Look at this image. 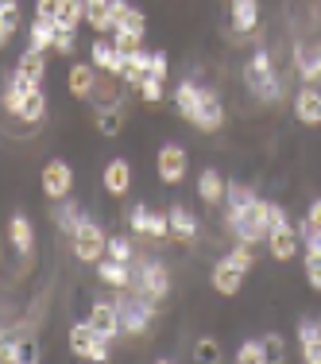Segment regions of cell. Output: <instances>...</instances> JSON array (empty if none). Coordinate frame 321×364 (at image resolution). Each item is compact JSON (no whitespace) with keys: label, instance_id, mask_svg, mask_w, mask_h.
Segmentation results:
<instances>
[{"label":"cell","instance_id":"603a6c76","mask_svg":"<svg viewBox=\"0 0 321 364\" xmlns=\"http://www.w3.org/2000/svg\"><path fill=\"white\" fill-rule=\"evenodd\" d=\"M298 345H302V360L321 364V322H314V318L298 322Z\"/></svg>","mask_w":321,"mask_h":364},{"label":"cell","instance_id":"4fadbf2b","mask_svg":"<svg viewBox=\"0 0 321 364\" xmlns=\"http://www.w3.org/2000/svg\"><path fill=\"white\" fill-rule=\"evenodd\" d=\"M244 275H248V272H240V267L232 264L229 256H224V259H217V264H213L210 283H213L217 294H229V299H232V294H240V287H244Z\"/></svg>","mask_w":321,"mask_h":364},{"label":"cell","instance_id":"ffe728a7","mask_svg":"<svg viewBox=\"0 0 321 364\" xmlns=\"http://www.w3.org/2000/svg\"><path fill=\"white\" fill-rule=\"evenodd\" d=\"M294 70H298V77L306 85H317L321 82V47H306V43H298L294 47Z\"/></svg>","mask_w":321,"mask_h":364},{"label":"cell","instance_id":"f5cc1de1","mask_svg":"<svg viewBox=\"0 0 321 364\" xmlns=\"http://www.w3.org/2000/svg\"><path fill=\"white\" fill-rule=\"evenodd\" d=\"M306 221H321V198H317V202H310V213H306Z\"/></svg>","mask_w":321,"mask_h":364},{"label":"cell","instance_id":"f35d334b","mask_svg":"<svg viewBox=\"0 0 321 364\" xmlns=\"http://www.w3.org/2000/svg\"><path fill=\"white\" fill-rule=\"evenodd\" d=\"M251 248H256V245H248V240H236V248L229 252V259L240 267V272H251V267H256V252H251Z\"/></svg>","mask_w":321,"mask_h":364},{"label":"cell","instance_id":"e0dca14e","mask_svg":"<svg viewBox=\"0 0 321 364\" xmlns=\"http://www.w3.org/2000/svg\"><path fill=\"white\" fill-rule=\"evenodd\" d=\"M167 218H170V237H175L178 245H194L197 232H202V225H197L194 213H190L186 205H170Z\"/></svg>","mask_w":321,"mask_h":364},{"label":"cell","instance_id":"7c38bea8","mask_svg":"<svg viewBox=\"0 0 321 364\" xmlns=\"http://www.w3.org/2000/svg\"><path fill=\"white\" fill-rule=\"evenodd\" d=\"M97 66L93 63H74L70 74H66V85H70V93L77 101H93L97 97Z\"/></svg>","mask_w":321,"mask_h":364},{"label":"cell","instance_id":"cb8c5ba5","mask_svg":"<svg viewBox=\"0 0 321 364\" xmlns=\"http://www.w3.org/2000/svg\"><path fill=\"white\" fill-rule=\"evenodd\" d=\"M112 28H124V31L143 36V31H147V16L140 12V8H132L128 0H112Z\"/></svg>","mask_w":321,"mask_h":364},{"label":"cell","instance_id":"4316f807","mask_svg":"<svg viewBox=\"0 0 321 364\" xmlns=\"http://www.w3.org/2000/svg\"><path fill=\"white\" fill-rule=\"evenodd\" d=\"M256 23H259V0H232V28L240 36H248V31H256Z\"/></svg>","mask_w":321,"mask_h":364},{"label":"cell","instance_id":"6da1fadb","mask_svg":"<svg viewBox=\"0 0 321 364\" xmlns=\"http://www.w3.org/2000/svg\"><path fill=\"white\" fill-rule=\"evenodd\" d=\"M229 229L236 232V240H248V245H259V240H267V232H271V202H263V198H251L248 205H240V210H229Z\"/></svg>","mask_w":321,"mask_h":364},{"label":"cell","instance_id":"d6986e66","mask_svg":"<svg viewBox=\"0 0 321 364\" xmlns=\"http://www.w3.org/2000/svg\"><path fill=\"white\" fill-rule=\"evenodd\" d=\"M202 85H197V82H190V77H186V82H178V90H175V109H178V117L182 120H190V124H194V120H197V109H202Z\"/></svg>","mask_w":321,"mask_h":364},{"label":"cell","instance_id":"c3c4849f","mask_svg":"<svg viewBox=\"0 0 321 364\" xmlns=\"http://www.w3.org/2000/svg\"><path fill=\"white\" fill-rule=\"evenodd\" d=\"M55 50H58V55H74V31H58V36H55Z\"/></svg>","mask_w":321,"mask_h":364},{"label":"cell","instance_id":"3957f363","mask_svg":"<svg viewBox=\"0 0 321 364\" xmlns=\"http://www.w3.org/2000/svg\"><path fill=\"white\" fill-rule=\"evenodd\" d=\"M132 291L151 302H163L170 294V272L163 259H132Z\"/></svg>","mask_w":321,"mask_h":364},{"label":"cell","instance_id":"4dcf8cb0","mask_svg":"<svg viewBox=\"0 0 321 364\" xmlns=\"http://www.w3.org/2000/svg\"><path fill=\"white\" fill-rule=\"evenodd\" d=\"M85 23H89L97 36H109L112 31V0H93V4H85Z\"/></svg>","mask_w":321,"mask_h":364},{"label":"cell","instance_id":"b9f144b4","mask_svg":"<svg viewBox=\"0 0 321 364\" xmlns=\"http://www.w3.org/2000/svg\"><path fill=\"white\" fill-rule=\"evenodd\" d=\"M251 198H256V190L244 186V182H229V194H224V202H229V210H240V205H248Z\"/></svg>","mask_w":321,"mask_h":364},{"label":"cell","instance_id":"60d3db41","mask_svg":"<svg viewBox=\"0 0 321 364\" xmlns=\"http://www.w3.org/2000/svg\"><path fill=\"white\" fill-rule=\"evenodd\" d=\"M298 232H302V245H306V252H317V256H321V221H302Z\"/></svg>","mask_w":321,"mask_h":364},{"label":"cell","instance_id":"7402d4cb","mask_svg":"<svg viewBox=\"0 0 321 364\" xmlns=\"http://www.w3.org/2000/svg\"><path fill=\"white\" fill-rule=\"evenodd\" d=\"M101 182H105V190L112 198H124L128 190H132V163H128V159H112L105 167V175H101Z\"/></svg>","mask_w":321,"mask_h":364},{"label":"cell","instance_id":"2e32d148","mask_svg":"<svg viewBox=\"0 0 321 364\" xmlns=\"http://www.w3.org/2000/svg\"><path fill=\"white\" fill-rule=\"evenodd\" d=\"M194 128H197V132H221V128H224V105H221V97H217L213 90L202 93V109H197Z\"/></svg>","mask_w":321,"mask_h":364},{"label":"cell","instance_id":"9c48e42d","mask_svg":"<svg viewBox=\"0 0 321 364\" xmlns=\"http://www.w3.org/2000/svg\"><path fill=\"white\" fill-rule=\"evenodd\" d=\"M89 63L97 66L101 74H109V77H124L128 55H120V50L112 47L109 36H97V39H93V47H89Z\"/></svg>","mask_w":321,"mask_h":364},{"label":"cell","instance_id":"8fae6325","mask_svg":"<svg viewBox=\"0 0 321 364\" xmlns=\"http://www.w3.org/2000/svg\"><path fill=\"white\" fill-rule=\"evenodd\" d=\"M298 240H302V232L294 229L290 221H286V225H275V229L267 232V252L279 259V264H286V259L298 256Z\"/></svg>","mask_w":321,"mask_h":364},{"label":"cell","instance_id":"f907efd6","mask_svg":"<svg viewBox=\"0 0 321 364\" xmlns=\"http://www.w3.org/2000/svg\"><path fill=\"white\" fill-rule=\"evenodd\" d=\"M36 16H47V20H55V0H36Z\"/></svg>","mask_w":321,"mask_h":364},{"label":"cell","instance_id":"8d00e7d4","mask_svg":"<svg viewBox=\"0 0 321 364\" xmlns=\"http://www.w3.org/2000/svg\"><path fill=\"white\" fill-rule=\"evenodd\" d=\"M112 47H116L120 55H132V50L143 47V36H136V31H124V28H112Z\"/></svg>","mask_w":321,"mask_h":364},{"label":"cell","instance_id":"83f0119b","mask_svg":"<svg viewBox=\"0 0 321 364\" xmlns=\"http://www.w3.org/2000/svg\"><path fill=\"white\" fill-rule=\"evenodd\" d=\"M151 74V50H132V55H128V63H124V82L132 85V90H140V82L143 77Z\"/></svg>","mask_w":321,"mask_h":364},{"label":"cell","instance_id":"bcb514c9","mask_svg":"<svg viewBox=\"0 0 321 364\" xmlns=\"http://www.w3.org/2000/svg\"><path fill=\"white\" fill-rule=\"evenodd\" d=\"M147 218H151V210L140 202V205H132L128 210V225H132V232H140V237H147Z\"/></svg>","mask_w":321,"mask_h":364},{"label":"cell","instance_id":"ac0fdd59","mask_svg":"<svg viewBox=\"0 0 321 364\" xmlns=\"http://www.w3.org/2000/svg\"><path fill=\"white\" fill-rule=\"evenodd\" d=\"M8 245L20 256L36 252V229H31V221L23 218V213H12V218H8Z\"/></svg>","mask_w":321,"mask_h":364},{"label":"cell","instance_id":"d6a6232c","mask_svg":"<svg viewBox=\"0 0 321 364\" xmlns=\"http://www.w3.org/2000/svg\"><path fill=\"white\" fill-rule=\"evenodd\" d=\"M267 360H271V349H267L263 337H251L236 349V364H267Z\"/></svg>","mask_w":321,"mask_h":364},{"label":"cell","instance_id":"11a10c76","mask_svg":"<svg viewBox=\"0 0 321 364\" xmlns=\"http://www.w3.org/2000/svg\"><path fill=\"white\" fill-rule=\"evenodd\" d=\"M85 4H93V0H85Z\"/></svg>","mask_w":321,"mask_h":364},{"label":"cell","instance_id":"d4e9b609","mask_svg":"<svg viewBox=\"0 0 321 364\" xmlns=\"http://www.w3.org/2000/svg\"><path fill=\"white\" fill-rule=\"evenodd\" d=\"M16 70L28 77L31 85H43V77H47V50L28 47V50L20 55V63H16Z\"/></svg>","mask_w":321,"mask_h":364},{"label":"cell","instance_id":"52a82bcc","mask_svg":"<svg viewBox=\"0 0 321 364\" xmlns=\"http://www.w3.org/2000/svg\"><path fill=\"white\" fill-rule=\"evenodd\" d=\"M186 167H190V155L182 144H163L159 155H155V171H159V182H167V186H178L182 178H186Z\"/></svg>","mask_w":321,"mask_h":364},{"label":"cell","instance_id":"681fc988","mask_svg":"<svg viewBox=\"0 0 321 364\" xmlns=\"http://www.w3.org/2000/svg\"><path fill=\"white\" fill-rule=\"evenodd\" d=\"M263 341H267V349H271V360H283V337L279 333H267Z\"/></svg>","mask_w":321,"mask_h":364},{"label":"cell","instance_id":"484cf974","mask_svg":"<svg viewBox=\"0 0 321 364\" xmlns=\"http://www.w3.org/2000/svg\"><path fill=\"white\" fill-rule=\"evenodd\" d=\"M85 20V0H55V28L74 31Z\"/></svg>","mask_w":321,"mask_h":364},{"label":"cell","instance_id":"f6af8a7d","mask_svg":"<svg viewBox=\"0 0 321 364\" xmlns=\"http://www.w3.org/2000/svg\"><path fill=\"white\" fill-rule=\"evenodd\" d=\"M302 267H306V283H310L314 291H321V256H317V252H306Z\"/></svg>","mask_w":321,"mask_h":364},{"label":"cell","instance_id":"f1b7e54d","mask_svg":"<svg viewBox=\"0 0 321 364\" xmlns=\"http://www.w3.org/2000/svg\"><path fill=\"white\" fill-rule=\"evenodd\" d=\"M28 36H31L28 47H36V50H55L58 28H55V20H47V16H36V20H31V28H28Z\"/></svg>","mask_w":321,"mask_h":364},{"label":"cell","instance_id":"ab89813d","mask_svg":"<svg viewBox=\"0 0 321 364\" xmlns=\"http://www.w3.org/2000/svg\"><path fill=\"white\" fill-rule=\"evenodd\" d=\"M194 360L197 364H217L221 360V345H217L213 337H202V341L194 345Z\"/></svg>","mask_w":321,"mask_h":364},{"label":"cell","instance_id":"ba28073f","mask_svg":"<svg viewBox=\"0 0 321 364\" xmlns=\"http://www.w3.org/2000/svg\"><path fill=\"white\" fill-rule=\"evenodd\" d=\"M43 194L50 198V202H62V198H70V190H74V167L66 159H50L47 167H43Z\"/></svg>","mask_w":321,"mask_h":364},{"label":"cell","instance_id":"ee69618b","mask_svg":"<svg viewBox=\"0 0 321 364\" xmlns=\"http://www.w3.org/2000/svg\"><path fill=\"white\" fill-rule=\"evenodd\" d=\"M140 97L147 101V105H159V101H163V77H151V74H147L143 82H140Z\"/></svg>","mask_w":321,"mask_h":364},{"label":"cell","instance_id":"f546056e","mask_svg":"<svg viewBox=\"0 0 321 364\" xmlns=\"http://www.w3.org/2000/svg\"><path fill=\"white\" fill-rule=\"evenodd\" d=\"M31 353L23 349L20 333L16 329H0V364H23Z\"/></svg>","mask_w":321,"mask_h":364},{"label":"cell","instance_id":"44dd1931","mask_svg":"<svg viewBox=\"0 0 321 364\" xmlns=\"http://www.w3.org/2000/svg\"><path fill=\"white\" fill-rule=\"evenodd\" d=\"M224 194H229L224 175H221V171H213V167H205L202 175H197V198H202L205 205H221Z\"/></svg>","mask_w":321,"mask_h":364},{"label":"cell","instance_id":"7a4b0ae2","mask_svg":"<svg viewBox=\"0 0 321 364\" xmlns=\"http://www.w3.org/2000/svg\"><path fill=\"white\" fill-rule=\"evenodd\" d=\"M244 85H248L251 97H259V101H279L283 97V82H279V74H275V63H271L267 50H256L244 63Z\"/></svg>","mask_w":321,"mask_h":364},{"label":"cell","instance_id":"7dc6e473","mask_svg":"<svg viewBox=\"0 0 321 364\" xmlns=\"http://www.w3.org/2000/svg\"><path fill=\"white\" fill-rule=\"evenodd\" d=\"M167 74H170L167 50H151V77H163V82H167Z\"/></svg>","mask_w":321,"mask_h":364},{"label":"cell","instance_id":"30bf717a","mask_svg":"<svg viewBox=\"0 0 321 364\" xmlns=\"http://www.w3.org/2000/svg\"><path fill=\"white\" fill-rule=\"evenodd\" d=\"M85 322L93 326V333H101L105 341H116L124 329H120V310H116V302H105V299H97L89 306V318Z\"/></svg>","mask_w":321,"mask_h":364},{"label":"cell","instance_id":"5b68a950","mask_svg":"<svg viewBox=\"0 0 321 364\" xmlns=\"http://www.w3.org/2000/svg\"><path fill=\"white\" fill-rule=\"evenodd\" d=\"M70 240H74V256L82 259V264H97L109 248V232L101 229L97 221H82V229H77Z\"/></svg>","mask_w":321,"mask_h":364},{"label":"cell","instance_id":"d590c367","mask_svg":"<svg viewBox=\"0 0 321 364\" xmlns=\"http://www.w3.org/2000/svg\"><path fill=\"white\" fill-rule=\"evenodd\" d=\"M20 23H23V12H20V4L16 8H0V50L12 43V36L20 31Z\"/></svg>","mask_w":321,"mask_h":364},{"label":"cell","instance_id":"9a60e30c","mask_svg":"<svg viewBox=\"0 0 321 364\" xmlns=\"http://www.w3.org/2000/svg\"><path fill=\"white\" fill-rule=\"evenodd\" d=\"M93 267H97V279L105 283V287H112V291L132 287V264H120V259H112V256H101Z\"/></svg>","mask_w":321,"mask_h":364},{"label":"cell","instance_id":"1f68e13d","mask_svg":"<svg viewBox=\"0 0 321 364\" xmlns=\"http://www.w3.org/2000/svg\"><path fill=\"white\" fill-rule=\"evenodd\" d=\"M47 117V93H43V85H36V90L23 97V112H20V120L23 124H39V120Z\"/></svg>","mask_w":321,"mask_h":364},{"label":"cell","instance_id":"5bb4252c","mask_svg":"<svg viewBox=\"0 0 321 364\" xmlns=\"http://www.w3.org/2000/svg\"><path fill=\"white\" fill-rule=\"evenodd\" d=\"M294 117H298V124H306V128L321 124V90L317 85H302L298 90V97H294Z\"/></svg>","mask_w":321,"mask_h":364},{"label":"cell","instance_id":"8992f818","mask_svg":"<svg viewBox=\"0 0 321 364\" xmlns=\"http://www.w3.org/2000/svg\"><path fill=\"white\" fill-rule=\"evenodd\" d=\"M70 353H74V357H82V360L105 364L109 360V341L101 333H93L89 322H77V326H70Z\"/></svg>","mask_w":321,"mask_h":364},{"label":"cell","instance_id":"74e56055","mask_svg":"<svg viewBox=\"0 0 321 364\" xmlns=\"http://www.w3.org/2000/svg\"><path fill=\"white\" fill-rule=\"evenodd\" d=\"M105 256L120 259V264H132V259H136V248H132V240H128V237H109Z\"/></svg>","mask_w":321,"mask_h":364},{"label":"cell","instance_id":"836d02e7","mask_svg":"<svg viewBox=\"0 0 321 364\" xmlns=\"http://www.w3.org/2000/svg\"><path fill=\"white\" fill-rule=\"evenodd\" d=\"M55 221H58V229H62L66 237H74V232L82 229V221H85V218H82V205L70 202V198H62V210H58Z\"/></svg>","mask_w":321,"mask_h":364},{"label":"cell","instance_id":"816d5d0a","mask_svg":"<svg viewBox=\"0 0 321 364\" xmlns=\"http://www.w3.org/2000/svg\"><path fill=\"white\" fill-rule=\"evenodd\" d=\"M286 221H290V218H286V210L271 202V229H275V225H286Z\"/></svg>","mask_w":321,"mask_h":364},{"label":"cell","instance_id":"7bdbcfd3","mask_svg":"<svg viewBox=\"0 0 321 364\" xmlns=\"http://www.w3.org/2000/svg\"><path fill=\"white\" fill-rule=\"evenodd\" d=\"M147 237H151V240H167L170 237V218H167V213H155L151 210V218H147Z\"/></svg>","mask_w":321,"mask_h":364},{"label":"cell","instance_id":"db71d44e","mask_svg":"<svg viewBox=\"0 0 321 364\" xmlns=\"http://www.w3.org/2000/svg\"><path fill=\"white\" fill-rule=\"evenodd\" d=\"M16 4H20V0H0V8H16Z\"/></svg>","mask_w":321,"mask_h":364},{"label":"cell","instance_id":"e575fe53","mask_svg":"<svg viewBox=\"0 0 321 364\" xmlns=\"http://www.w3.org/2000/svg\"><path fill=\"white\" fill-rule=\"evenodd\" d=\"M93 124H97V132H101V136H120V132H124V117H120V109H112V105L97 109Z\"/></svg>","mask_w":321,"mask_h":364},{"label":"cell","instance_id":"277c9868","mask_svg":"<svg viewBox=\"0 0 321 364\" xmlns=\"http://www.w3.org/2000/svg\"><path fill=\"white\" fill-rule=\"evenodd\" d=\"M120 310V329H124L128 337H140L151 329V318H155V306L151 299H143V294H128V299L116 302Z\"/></svg>","mask_w":321,"mask_h":364}]
</instances>
